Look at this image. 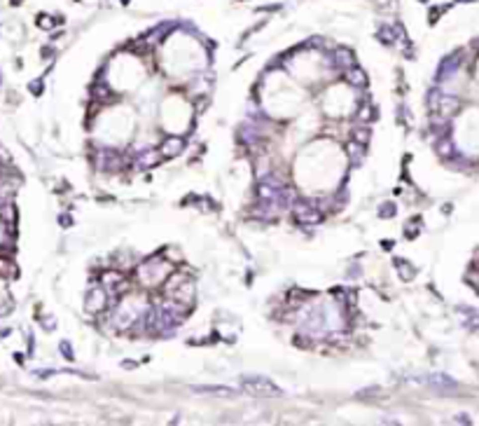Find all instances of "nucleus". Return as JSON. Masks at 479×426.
Returning <instances> with one entry per match:
<instances>
[{"label": "nucleus", "mask_w": 479, "mask_h": 426, "mask_svg": "<svg viewBox=\"0 0 479 426\" xmlns=\"http://www.w3.org/2000/svg\"><path fill=\"white\" fill-rule=\"evenodd\" d=\"M294 218L301 225H318L323 220V213L309 202H294Z\"/></svg>", "instance_id": "20e7f679"}, {"label": "nucleus", "mask_w": 479, "mask_h": 426, "mask_svg": "<svg viewBox=\"0 0 479 426\" xmlns=\"http://www.w3.org/2000/svg\"><path fill=\"white\" fill-rule=\"evenodd\" d=\"M370 117H372V108H370V106H363V108H360V113H358V120L367 122Z\"/></svg>", "instance_id": "412c9836"}, {"label": "nucleus", "mask_w": 479, "mask_h": 426, "mask_svg": "<svg viewBox=\"0 0 479 426\" xmlns=\"http://www.w3.org/2000/svg\"><path fill=\"white\" fill-rule=\"evenodd\" d=\"M136 274H138V281L143 286H159V284L164 286L166 279L173 274V267L166 260H162V258H152L150 263L140 265Z\"/></svg>", "instance_id": "f257e3e1"}, {"label": "nucleus", "mask_w": 479, "mask_h": 426, "mask_svg": "<svg viewBox=\"0 0 479 426\" xmlns=\"http://www.w3.org/2000/svg\"><path fill=\"white\" fill-rule=\"evenodd\" d=\"M196 394H203V396H227V398H232L236 391L229 387H194Z\"/></svg>", "instance_id": "9b49d317"}, {"label": "nucleus", "mask_w": 479, "mask_h": 426, "mask_svg": "<svg viewBox=\"0 0 479 426\" xmlns=\"http://www.w3.org/2000/svg\"><path fill=\"white\" fill-rule=\"evenodd\" d=\"M0 218L5 220V223H14V206H0Z\"/></svg>", "instance_id": "dca6fc26"}, {"label": "nucleus", "mask_w": 479, "mask_h": 426, "mask_svg": "<svg viewBox=\"0 0 479 426\" xmlns=\"http://www.w3.org/2000/svg\"><path fill=\"white\" fill-rule=\"evenodd\" d=\"M442 12H444V7H442V5H440V7H433V9H430V19H428V21H430V23H435V21H437V19H440V14H442Z\"/></svg>", "instance_id": "4be33fe9"}, {"label": "nucleus", "mask_w": 479, "mask_h": 426, "mask_svg": "<svg viewBox=\"0 0 479 426\" xmlns=\"http://www.w3.org/2000/svg\"><path fill=\"white\" fill-rule=\"evenodd\" d=\"M38 23H40V28H52V26H54L52 16H47V14H40V16H38Z\"/></svg>", "instance_id": "aec40b11"}, {"label": "nucleus", "mask_w": 479, "mask_h": 426, "mask_svg": "<svg viewBox=\"0 0 479 426\" xmlns=\"http://www.w3.org/2000/svg\"><path fill=\"white\" fill-rule=\"evenodd\" d=\"M395 267L400 270V277H402L404 281H411L414 277H416V270H414V265L407 263V260H400V258H397V260H395Z\"/></svg>", "instance_id": "f8f14e48"}, {"label": "nucleus", "mask_w": 479, "mask_h": 426, "mask_svg": "<svg viewBox=\"0 0 479 426\" xmlns=\"http://www.w3.org/2000/svg\"><path fill=\"white\" fill-rule=\"evenodd\" d=\"M430 110L442 117H454L461 110V101L454 96H442V94L433 92L430 94Z\"/></svg>", "instance_id": "7ed1b4c3"}, {"label": "nucleus", "mask_w": 479, "mask_h": 426, "mask_svg": "<svg viewBox=\"0 0 479 426\" xmlns=\"http://www.w3.org/2000/svg\"><path fill=\"white\" fill-rule=\"evenodd\" d=\"M348 155H351V159H356V162H363L365 145L358 143V141H351V143H348Z\"/></svg>", "instance_id": "4468645a"}, {"label": "nucleus", "mask_w": 479, "mask_h": 426, "mask_svg": "<svg viewBox=\"0 0 479 426\" xmlns=\"http://www.w3.org/2000/svg\"><path fill=\"white\" fill-rule=\"evenodd\" d=\"M162 150H147V152H143V155L138 157V164L143 166V169H150V166H157V164L162 162Z\"/></svg>", "instance_id": "9d476101"}, {"label": "nucleus", "mask_w": 479, "mask_h": 426, "mask_svg": "<svg viewBox=\"0 0 479 426\" xmlns=\"http://www.w3.org/2000/svg\"><path fill=\"white\" fill-rule=\"evenodd\" d=\"M372 139V132L367 129V127H356L353 129V141H358V143H363V145H367Z\"/></svg>", "instance_id": "2eb2a0df"}, {"label": "nucleus", "mask_w": 479, "mask_h": 426, "mask_svg": "<svg viewBox=\"0 0 479 426\" xmlns=\"http://www.w3.org/2000/svg\"><path fill=\"white\" fill-rule=\"evenodd\" d=\"M346 78L351 85H356V87H367V82H370V80H367V73H365L360 66H351Z\"/></svg>", "instance_id": "6e6552de"}, {"label": "nucleus", "mask_w": 479, "mask_h": 426, "mask_svg": "<svg viewBox=\"0 0 479 426\" xmlns=\"http://www.w3.org/2000/svg\"><path fill=\"white\" fill-rule=\"evenodd\" d=\"M12 2H19V0H12Z\"/></svg>", "instance_id": "393cba45"}, {"label": "nucleus", "mask_w": 479, "mask_h": 426, "mask_svg": "<svg viewBox=\"0 0 479 426\" xmlns=\"http://www.w3.org/2000/svg\"><path fill=\"white\" fill-rule=\"evenodd\" d=\"M108 290L105 288H96V290H92V295H89V300H87V309L89 311H100V309H105L110 302V297H108Z\"/></svg>", "instance_id": "39448f33"}, {"label": "nucleus", "mask_w": 479, "mask_h": 426, "mask_svg": "<svg viewBox=\"0 0 479 426\" xmlns=\"http://www.w3.org/2000/svg\"><path fill=\"white\" fill-rule=\"evenodd\" d=\"M100 281H103V288H105V290H112V288H117L124 281V274H122V272H115V270L103 272Z\"/></svg>", "instance_id": "1a4fd4ad"}, {"label": "nucleus", "mask_w": 479, "mask_h": 426, "mask_svg": "<svg viewBox=\"0 0 479 426\" xmlns=\"http://www.w3.org/2000/svg\"><path fill=\"white\" fill-rule=\"evenodd\" d=\"M416 234H418V220H414L411 227L407 225V237H416Z\"/></svg>", "instance_id": "b1692460"}, {"label": "nucleus", "mask_w": 479, "mask_h": 426, "mask_svg": "<svg viewBox=\"0 0 479 426\" xmlns=\"http://www.w3.org/2000/svg\"><path fill=\"white\" fill-rule=\"evenodd\" d=\"M92 94H94V96H96V99H103V96H108V94H110V87H108V85H103V82H100V85L92 87Z\"/></svg>", "instance_id": "a211bd4d"}, {"label": "nucleus", "mask_w": 479, "mask_h": 426, "mask_svg": "<svg viewBox=\"0 0 479 426\" xmlns=\"http://www.w3.org/2000/svg\"><path fill=\"white\" fill-rule=\"evenodd\" d=\"M0 277L2 279H12V277H16V267L12 260H7L5 256H0Z\"/></svg>", "instance_id": "ddd939ff"}, {"label": "nucleus", "mask_w": 479, "mask_h": 426, "mask_svg": "<svg viewBox=\"0 0 479 426\" xmlns=\"http://www.w3.org/2000/svg\"><path fill=\"white\" fill-rule=\"evenodd\" d=\"M468 284H472V286H475V290L479 293V270H475V272H470V274H468Z\"/></svg>", "instance_id": "6ab92c4d"}, {"label": "nucleus", "mask_w": 479, "mask_h": 426, "mask_svg": "<svg viewBox=\"0 0 479 426\" xmlns=\"http://www.w3.org/2000/svg\"><path fill=\"white\" fill-rule=\"evenodd\" d=\"M395 204H390V202H386V204H381V209H379V216L381 218H393L395 216Z\"/></svg>", "instance_id": "f3484780"}, {"label": "nucleus", "mask_w": 479, "mask_h": 426, "mask_svg": "<svg viewBox=\"0 0 479 426\" xmlns=\"http://www.w3.org/2000/svg\"><path fill=\"white\" fill-rule=\"evenodd\" d=\"M243 389L248 394L260 396V398H276V396H281V389L274 382L264 380V377H243Z\"/></svg>", "instance_id": "f03ea898"}, {"label": "nucleus", "mask_w": 479, "mask_h": 426, "mask_svg": "<svg viewBox=\"0 0 479 426\" xmlns=\"http://www.w3.org/2000/svg\"><path fill=\"white\" fill-rule=\"evenodd\" d=\"M437 150H440V155H449V152H451V143H449V141H442L440 145H437Z\"/></svg>", "instance_id": "5701e85b"}, {"label": "nucleus", "mask_w": 479, "mask_h": 426, "mask_svg": "<svg viewBox=\"0 0 479 426\" xmlns=\"http://www.w3.org/2000/svg\"><path fill=\"white\" fill-rule=\"evenodd\" d=\"M183 147H185V141L180 139V136H171V139H166L162 143V155L164 157H176V155H180L183 152Z\"/></svg>", "instance_id": "423d86ee"}, {"label": "nucleus", "mask_w": 479, "mask_h": 426, "mask_svg": "<svg viewBox=\"0 0 479 426\" xmlns=\"http://www.w3.org/2000/svg\"><path fill=\"white\" fill-rule=\"evenodd\" d=\"M332 59H334V63H337V66H341V68H351V66H356V56H353V52H351V49H346V47H339V49H334Z\"/></svg>", "instance_id": "0eeeda50"}]
</instances>
